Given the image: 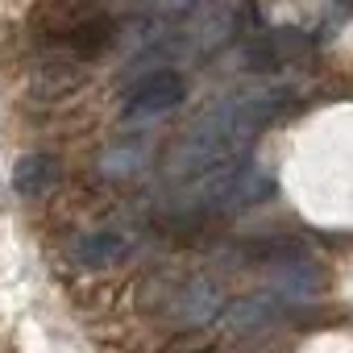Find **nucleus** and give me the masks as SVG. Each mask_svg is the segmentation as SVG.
<instances>
[{
  "label": "nucleus",
  "mask_w": 353,
  "mask_h": 353,
  "mask_svg": "<svg viewBox=\"0 0 353 353\" xmlns=\"http://www.w3.org/2000/svg\"><path fill=\"white\" fill-rule=\"evenodd\" d=\"M274 270H270V295L287 307V303H307L316 291H320V270H316V262L312 258H303V254H295V258H279V262H270Z\"/></svg>",
  "instance_id": "obj_4"
},
{
  "label": "nucleus",
  "mask_w": 353,
  "mask_h": 353,
  "mask_svg": "<svg viewBox=\"0 0 353 353\" xmlns=\"http://www.w3.org/2000/svg\"><path fill=\"white\" fill-rule=\"evenodd\" d=\"M183 100H188L183 75H174V71H150L141 83L129 88L121 112H125L129 121H137V117H162V112H170V108H179Z\"/></svg>",
  "instance_id": "obj_3"
},
{
  "label": "nucleus",
  "mask_w": 353,
  "mask_h": 353,
  "mask_svg": "<svg viewBox=\"0 0 353 353\" xmlns=\"http://www.w3.org/2000/svg\"><path fill=\"white\" fill-rule=\"evenodd\" d=\"M216 312H221V287L208 279H192L179 291V299H174V316L183 324H208Z\"/></svg>",
  "instance_id": "obj_6"
},
{
  "label": "nucleus",
  "mask_w": 353,
  "mask_h": 353,
  "mask_svg": "<svg viewBox=\"0 0 353 353\" xmlns=\"http://www.w3.org/2000/svg\"><path fill=\"white\" fill-rule=\"evenodd\" d=\"M129 254V237L125 233H112V229H100V233H83L75 245H71V262L79 270H104L112 262H121Z\"/></svg>",
  "instance_id": "obj_5"
},
{
  "label": "nucleus",
  "mask_w": 353,
  "mask_h": 353,
  "mask_svg": "<svg viewBox=\"0 0 353 353\" xmlns=\"http://www.w3.org/2000/svg\"><path fill=\"white\" fill-rule=\"evenodd\" d=\"M270 188H274L270 170L258 166L250 154H241V158H229V162L204 170L200 179L183 183L179 200L196 216H233V212H245L258 200H266Z\"/></svg>",
  "instance_id": "obj_2"
},
{
  "label": "nucleus",
  "mask_w": 353,
  "mask_h": 353,
  "mask_svg": "<svg viewBox=\"0 0 353 353\" xmlns=\"http://www.w3.org/2000/svg\"><path fill=\"white\" fill-rule=\"evenodd\" d=\"M54 183H59V162L46 158V154H26V158L17 162V170H13V188H17V196H26V200L46 196Z\"/></svg>",
  "instance_id": "obj_8"
},
{
  "label": "nucleus",
  "mask_w": 353,
  "mask_h": 353,
  "mask_svg": "<svg viewBox=\"0 0 353 353\" xmlns=\"http://www.w3.org/2000/svg\"><path fill=\"white\" fill-rule=\"evenodd\" d=\"M291 104V88L279 83V79H254V83H241L233 88L229 96H221L200 121L196 129L183 137V145L174 150L170 158V174L183 183L200 179L204 170L229 162V158H241L254 137Z\"/></svg>",
  "instance_id": "obj_1"
},
{
  "label": "nucleus",
  "mask_w": 353,
  "mask_h": 353,
  "mask_svg": "<svg viewBox=\"0 0 353 353\" xmlns=\"http://www.w3.org/2000/svg\"><path fill=\"white\" fill-rule=\"evenodd\" d=\"M279 316H283V303H279L270 291H266V295H245V299H237V303L229 307L233 332H262V328H270Z\"/></svg>",
  "instance_id": "obj_7"
}]
</instances>
